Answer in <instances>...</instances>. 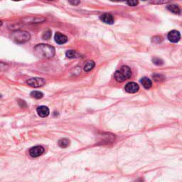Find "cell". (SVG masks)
I'll return each instance as SVG.
<instances>
[{"label": "cell", "instance_id": "cell-1", "mask_svg": "<svg viewBox=\"0 0 182 182\" xmlns=\"http://www.w3.org/2000/svg\"><path fill=\"white\" fill-rule=\"evenodd\" d=\"M34 54L41 58H50L55 55V49L48 44H38L34 48Z\"/></svg>", "mask_w": 182, "mask_h": 182}, {"label": "cell", "instance_id": "cell-2", "mask_svg": "<svg viewBox=\"0 0 182 182\" xmlns=\"http://www.w3.org/2000/svg\"><path fill=\"white\" fill-rule=\"evenodd\" d=\"M132 75V70L130 67L127 66H123L114 74L115 79L117 82L123 83L128 79L130 78Z\"/></svg>", "mask_w": 182, "mask_h": 182}, {"label": "cell", "instance_id": "cell-3", "mask_svg": "<svg viewBox=\"0 0 182 182\" xmlns=\"http://www.w3.org/2000/svg\"><path fill=\"white\" fill-rule=\"evenodd\" d=\"M12 39L17 44H24L30 39V34L26 31H17L11 36Z\"/></svg>", "mask_w": 182, "mask_h": 182}, {"label": "cell", "instance_id": "cell-4", "mask_svg": "<svg viewBox=\"0 0 182 182\" xmlns=\"http://www.w3.org/2000/svg\"><path fill=\"white\" fill-rule=\"evenodd\" d=\"M29 86L33 88H39L46 84V80L41 78H31L26 81Z\"/></svg>", "mask_w": 182, "mask_h": 182}, {"label": "cell", "instance_id": "cell-5", "mask_svg": "<svg viewBox=\"0 0 182 182\" xmlns=\"http://www.w3.org/2000/svg\"><path fill=\"white\" fill-rule=\"evenodd\" d=\"M44 148L42 146H35L29 149V154L31 157L36 158L44 153Z\"/></svg>", "mask_w": 182, "mask_h": 182}, {"label": "cell", "instance_id": "cell-6", "mask_svg": "<svg viewBox=\"0 0 182 182\" xmlns=\"http://www.w3.org/2000/svg\"><path fill=\"white\" fill-rule=\"evenodd\" d=\"M125 91L128 93H135L139 91V87L137 83L134 82L128 83L125 87Z\"/></svg>", "mask_w": 182, "mask_h": 182}, {"label": "cell", "instance_id": "cell-7", "mask_svg": "<svg viewBox=\"0 0 182 182\" xmlns=\"http://www.w3.org/2000/svg\"><path fill=\"white\" fill-rule=\"evenodd\" d=\"M181 38V35L180 33L176 30H173L170 31L168 34V39L172 43H177Z\"/></svg>", "mask_w": 182, "mask_h": 182}, {"label": "cell", "instance_id": "cell-8", "mask_svg": "<svg viewBox=\"0 0 182 182\" xmlns=\"http://www.w3.org/2000/svg\"><path fill=\"white\" fill-rule=\"evenodd\" d=\"M36 112L38 113V115L41 117H48L49 115V113H50V111H49V109L46 106H39V107H37L36 109Z\"/></svg>", "mask_w": 182, "mask_h": 182}, {"label": "cell", "instance_id": "cell-9", "mask_svg": "<svg viewBox=\"0 0 182 182\" xmlns=\"http://www.w3.org/2000/svg\"><path fill=\"white\" fill-rule=\"evenodd\" d=\"M55 41L58 44H66L68 41V38L66 36L63 35V33L60 32H56L54 36Z\"/></svg>", "mask_w": 182, "mask_h": 182}, {"label": "cell", "instance_id": "cell-10", "mask_svg": "<svg viewBox=\"0 0 182 182\" xmlns=\"http://www.w3.org/2000/svg\"><path fill=\"white\" fill-rule=\"evenodd\" d=\"M100 20L107 24H112L115 22L114 17L109 14H105L100 17Z\"/></svg>", "mask_w": 182, "mask_h": 182}, {"label": "cell", "instance_id": "cell-11", "mask_svg": "<svg viewBox=\"0 0 182 182\" xmlns=\"http://www.w3.org/2000/svg\"><path fill=\"white\" fill-rule=\"evenodd\" d=\"M141 83H142V86L145 88V89H149V88L152 87V80L146 77H144L141 79Z\"/></svg>", "mask_w": 182, "mask_h": 182}, {"label": "cell", "instance_id": "cell-12", "mask_svg": "<svg viewBox=\"0 0 182 182\" xmlns=\"http://www.w3.org/2000/svg\"><path fill=\"white\" fill-rule=\"evenodd\" d=\"M95 67V62L91 60L87 61L84 65V70L86 72H89L91 70L93 69V68Z\"/></svg>", "mask_w": 182, "mask_h": 182}, {"label": "cell", "instance_id": "cell-13", "mask_svg": "<svg viewBox=\"0 0 182 182\" xmlns=\"http://www.w3.org/2000/svg\"><path fill=\"white\" fill-rule=\"evenodd\" d=\"M58 145L62 148H66L70 145V140L67 138H62L58 141Z\"/></svg>", "mask_w": 182, "mask_h": 182}, {"label": "cell", "instance_id": "cell-14", "mask_svg": "<svg viewBox=\"0 0 182 182\" xmlns=\"http://www.w3.org/2000/svg\"><path fill=\"white\" fill-rule=\"evenodd\" d=\"M167 9L169 10V12H172V13L176 14V15H178V14L180 13V9L178 8V6H176V5L172 4V5H169V6L167 7Z\"/></svg>", "mask_w": 182, "mask_h": 182}, {"label": "cell", "instance_id": "cell-15", "mask_svg": "<svg viewBox=\"0 0 182 182\" xmlns=\"http://www.w3.org/2000/svg\"><path fill=\"white\" fill-rule=\"evenodd\" d=\"M30 96L35 99H41L44 97V94L40 91H32L30 93Z\"/></svg>", "mask_w": 182, "mask_h": 182}, {"label": "cell", "instance_id": "cell-16", "mask_svg": "<svg viewBox=\"0 0 182 182\" xmlns=\"http://www.w3.org/2000/svg\"><path fill=\"white\" fill-rule=\"evenodd\" d=\"M66 57L68 58H76L77 57V53H76V51H75L69 50V51H66Z\"/></svg>", "mask_w": 182, "mask_h": 182}, {"label": "cell", "instance_id": "cell-17", "mask_svg": "<svg viewBox=\"0 0 182 182\" xmlns=\"http://www.w3.org/2000/svg\"><path fill=\"white\" fill-rule=\"evenodd\" d=\"M127 2H128V4L130 5V6L135 7L138 4L139 1L138 0H127Z\"/></svg>", "mask_w": 182, "mask_h": 182}, {"label": "cell", "instance_id": "cell-18", "mask_svg": "<svg viewBox=\"0 0 182 182\" xmlns=\"http://www.w3.org/2000/svg\"><path fill=\"white\" fill-rule=\"evenodd\" d=\"M51 31H46V32L44 33L43 34V38L45 40H48L51 38Z\"/></svg>", "mask_w": 182, "mask_h": 182}, {"label": "cell", "instance_id": "cell-19", "mask_svg": "<svg viewBox=\"0 0 182 182\" xmlns=\"http://www.w3.org/2000/svg\"><path fill=\"white\" fill-rule=\"evenodd\" d=\"M171 0H152L154 4H164L170 1Z\"/></svg>", "mask_w": 182, "mask_h": 182}, {"label": "cell", "instance_id": "cell-20", "mask_svg": "<svg viewBox=\"0 0 182 182\" xmlns=\"http://www.w3.org/2000/svg\"><path fill=\"white\" fill-rule=\"evenodd\" d=\"M152 61H153V62H154V64H157V65L163 64V61H162V60L160 59V58H154Z\"/></svg>", "mask_w": 182, "mask_h": 182}, {"label": "cell", "instance_id": "cell-21", "mask_svg": "<svg viewBox=\"0 0 182 182\" xmlns=\"http://www.w3.org/2000/svg\"><path fill=\"white\" fill-rule=\"evenodd\" d=\"M154 79L156 81H160L163 80V76L161 75H158V74H157V75H155L154 76H153Z\"/></svg>", "mask_w": 182, "mask_h": 182}, {"label": "cell", "instance_id": "cell-22", "mask_svg": "<svg viewBox=\"0 0 182 182\" xmlns=\"http://www.w3.org/2000/svg\"><path fill=\"white\" fill-rule=\"evenodd\" d=\"M69 2L73 5H78L80 3V0H69Z\"/></svg>", "mask_w": 182, "mask_h": 182}, {"label": "cell", "instance_id": "cell-23", "mask_svg": "<svg viewBox=\"0 0 182 182\" xmlns=\"http://www.w3.org/2000/svg\"><path fill=\"white\" fill-rule=\"evenodd\" d=\"M111 1H116V2H118V1H127V0H111Z\"/></svg>", "mask_w": 182, "mask_h": 182}, {"label": "cell", "instance_id": "cell-24", "mask_svg": "<svg viewBox=\"0 0 182 182\" xmlns=\"http://www.w3.org/2000/svg\"><path fill=\"white\" fill-rule=\"evenodd\" d=\"M13 1H21V0H13Z\"/></svg>", "mask_w": 182, "mask_h": 182}, {"label": "cell", "instance_id": "cell-25", "mask_svg": "<svg viewBox=\"0 0 182 182\" xmlns=\"http://www.w3.org/2000/svg\"><path fill=\"white\" fill-rule=\"evenodd\" d=\"M143 1H146V0H143Z\"/></svg>", "mask_w": 182, "mask_h": 182}, {"label": "cell", "instance_id": "cell-26", "mask_svg": "<svg viewBox=\"0 0 182 182\" xmlns=\"http://www.w3.org/2000/svg\"><path fill=\"white\" fill-rule=\"evenodd\" d=\"M50 1H51V0H50Z\"/></svg>", "mask_w": 182, "mask_h": 182}]
</instances>
